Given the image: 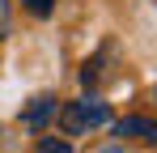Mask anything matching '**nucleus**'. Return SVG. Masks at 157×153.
Segmentation results:
<instances>
[{"instance_id":"7ed1b4c3","label":"nucleus","mask_w":157,"mask_h":153,"mask_svg":"<svg viewBox=\"0 0 157 153\" xmlns=\"http://www.w3.org/2000/svg\"><path fill=\"white\" fill-rule=\"evenodd\" d=\"M110 132L123 136V140H157V124L144 119V115H123V119L110 124Z\"/></svg>"},{"instance_id":"423d86ee","label":"nucleus","mask_w":157,"mask_h":153,"mask_svg":"<svg viewBox=\"0 0 157 153\" xmlns=\"http://www.w3.org/2000/svg\"><path fill=\"white\" fill-rule=\"evenodd\" d=\"M9 26H13V13H9V0H0V38H9Z\"/></svg>"},{"instance_id":"f257e3e1","label":"nucleus","mask_w":157,"mask_h":153,"mask_svg":"<svg viewBox=\"0 0 157 153\" xmlns=\"http://www.w3.org/2000/svg\"><path fill=\"white\" fill-rule=\"evenodd\" d=\"M102 124H110V106L102 98H94V94L59 106V128L68 136H85V132H94V128H102Z\"/></svg>"},{"instance_id":"20e7f679","label":"nucleus","mask_w":157,"mask_h":153,"mask_svg":"<svg viewBox=\"0 0 157 153\" xmlns=\"http://www.w3.org/2000/svg\"><path fill=\"white\" fill-rule=\"evenodd\" d=\"M38 153H72V145L64 136H38Z\"/></svg>"},{"instance_id":"0eeeda50","label":"nucleus","mask_w":157,"mask_h":153,"mask_svg":"<svg viewBox=\"0 0 157 153\" xmlns=\"http://www.w3.org/2000/svg\"><path fill=\"white\" fill-rule=\"evenodd\" d=\"M98 153H123V149H119V145H106V149H98Z\"/></svg>"},{"instance_id":"39448f33","label":"nucleus","mask_w":157,"mask_h":153,"mask_svg":"<svg viewBox=\"0 0 157 153\" xmlns=\"http://www.w3.org/2000/svg\"><path fill=\"white\" fill-rule=\"evenodd\" d=\"M26 9H30V13H34V17H51L55 0H26Z\"/></svg>"},{"instance_id":"f03ea898","label":"nucleus","mask_w":157,"mask_h":153,"mask_svg":"<svg viewBox=\"0 0 157 153\" xmlns=\"http://www.w3.org/2000/svg\"><path fill=\"white\" fill-rule=\"evenodd\" d=\"M55 115H59V98H55V94H34V98L26 102V111H21V128L47 132V124H51Z\"/></svg>"}]
</instances>
